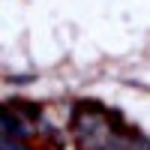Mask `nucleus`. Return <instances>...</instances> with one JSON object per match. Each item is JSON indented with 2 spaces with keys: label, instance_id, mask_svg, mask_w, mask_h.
<instances>
[{
  "label": "nucleus",
  "instance_id": "obj_1",
  "mask_svg": "<svg viewBox=\"0 0 150 150\" xmlns=\"http://www.w3.org/2000/svg\"><path fill=\"white\" fill-rule=\"evenodd\" d=\"M114 132L108 126V117L102 111H81L75 117V135H78V150H102L108 135Z\"/></svg>",
  "mask_w": 150,
  "mask_h": 150
}]
</instances>
